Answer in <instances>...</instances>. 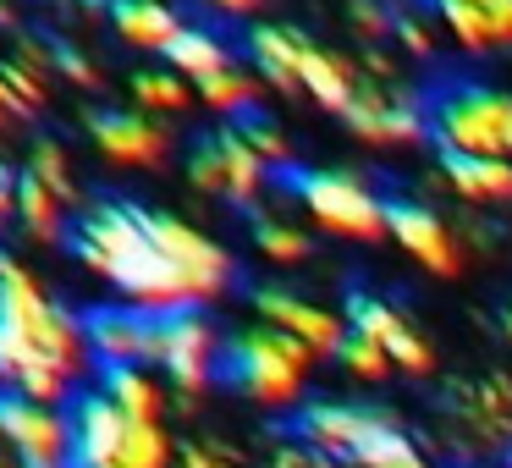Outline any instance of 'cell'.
Returning a JSON list of instances; mask_svg holds the SVG:
<instances>
[{"label":"cell","mask_w":512,"mask_h":468,"mask_svg":"<svg viewBox=\"0 0 512 468\" xmlns=\"http://www.w3.org/2000/svg\"><path fill=\"white\" fill-rule=\"evenodd\" d=\"M237 127H243V138L254 144V155L265 160L270 171H292V138L281 133L270 116H248V122H237Z\"/></svg>","instance_id":"obj_31"},{"label":"cell","mask_w":512,"mask_h":468,"mask_svg":"<svg viewBox=\"0 0 512 468\" xmlns=\"http://www.w3.org/2000/svg\"><path fill=\"white\" fill-rule=\"evenodd\" d=\"M193 94H199V105H204V111H215L221 122H248V116H259V100L270 94V83L259 78L248 61H232L226 72L193 83Z\"/></svg>","instance_id":"obj_20"},{"label":"cell","mask_w":512,"mask_h":468,"mask_svg":"<svg viewBox=\"0 0 512 468\" xmlns=\"http://www.w3.org/2000/svg\"><path fill=\"white\" fill-rule=\"evenodd\" d=\"M353 468H441V463H435V457L424 452V446L386 413V419H380V430L364 441V452H358Z\"/></svg>","instance_id":"obj_24"},{"label":"cell","mask_w":512,"mask_h":468,"mask_svg":"<svg viewBox=\"0 0 512 468\" xmlns=\"http://www.w3.org/2000/svg\"><path fill=\"white\" fill-rule=\"evenodd\" d=\"M254 248L270 265H303L314 254V237L298 221H287V215H254Z\"/></svg>","instance_id":"obj_26"},{"label":"cell","mask_w":512,"mask_h":468,"mask_svg":"<svg viewBox=\"0 0 512 468\" xmlns=\"http://www.w3.org/2000/svg\"><path fill=\"white\" fill-rule=\"evenodd\" d=\"M50 61H56V72L67 83H78V89H100V67H94L89 56H83V50H72V45H50Z\"/></svg>","instance_id":"obj_33"},{"label":"cell","mask_w":512,"mask_h":468,"mask_svg":"<svg viewBox=\"0 0 512 468\" xmlns=\"http://www.w3.org/2000/svg\"><path fill=\"white\" fill-rule=\"evenodd\" d=\"M204 6H210V12H221V17H254L265 0H204Z\"/></svg>","instance_id":"obj_36"},{"label":"cell","mask_w":512,"mask_h":468,"mask_svg":"<svg viewBox=\"0 0 512 468\" xmlns=\"http://www.w3.org/2000/svg\"><path fill=\"white\" fill-rule=\"evenodd\" d=\"M270 468H336V463H325L320 452H309V446H303L298 435H292V441H281V446H276Z\"/></svg>","instance_id":"obj_35"},{"label":"cell","mask_w":512,"mask_h":468,"mask_svg":"<svg viewBox=\"0 0 512 468\" xmlns=\"http://www.w3.org/2000/svg\"><path fill=\"white\" fill-rule=\"evenodd\" d=\"M0 468H23V463H17V457H6V452H0Z\"/></svg>","instance_id":"obj_40"},{"label":"cell","mask_w":512,"mask_h":468,"mask_svg":"<svg viewBox=\"0 0 512 468\" xmlns=\"http://www.w3.org/2000/svg\"><path fill=\"white\" fill-rule=\"evenodd\" d=\"M100 391L127 413V419H144V424H166L171 408V386L144 364H127V369H100Z\"/></svg>","instance_id":"obj_21"},{"label":"cell","mask_w":512,"mask_h":468,"mask_svg":"<svg viewBox=\"0 0 512 468\" xmlns=\"http://www.w3.org/2000/svg\"><path fill=\"white\" fill-rule=\"evenodd\" d=\"M320 358L309 353L303 342L270 331V325H248V331H232L226 336V358H221V380L248 397L254 408H298L309 397V375Z\"/></svg>","instance_id":"obj_3"},{"label":"cell","mask_w":512,"mask_h":468,"mask_svg":"<svg viewBox=\"0 0 512 468\" xmlns=\"http://www.w3.org/2000/svg\"><path fill=\"white\" fill-rule=\"evenodd\" d=\"M0 28H17V12L6 6V0H0Z\"/></svg>","instance_id":"obj_38"},{"label":"cell","mask_w":512,"mask_h":468,"mask_svg":"<svg viewBox=\"0 0 512 468\" xmlns=\"http://www.w3.org/2000/svg\"><path fill=\"white\" fill-rule=\"evenodd\" d=\"M342 12H347V28H353L364 45L397 39V17H402L397 0H342Z\"/></svg>","instance_id":"obj_28"},{"label":"cell","mask_w":512,"mask_h":468,"mask_svg":"<svg viewBox=\"0 0 512 468\" xmlns=\"http://www.w3.org/2000/svg\"><path fill=\"white\" fill-rule=\"evenodd\" d=\"M435 188L452 193L457 204L490 215L512 210V166L507 160H468V155H441L435 166Z\"/></svg>","instance_id":"obj_18"},{"label":"cell","mask_w":512,"mask_h":468,"mask_svg":"<svg viewBox=\"0 0 512 468\" xmlns=\"http://www.w3.org/2000/svg\"><path fill=\"white\" fill-rule=\"evenodd\" d=\"M28 171H34L39 182H45L50 193H61V199L78 210V182H72V166H67V149L56 144V138H34V149H28Z\"/></svg>","instance_id":"obj_29"},{"label":"cell","mask_w":512,"mask_h":468,"mask_svg":"<svg viewBox=\"0 0 512 468\" xmlns=\"http://www.w3.org/2000/svg\"><path fill=\"white\" fill-rule=\"evenodd\" d=\"M391 243L413 259L419 270L452 281L468 270V237L430 204H391Z\"/></svg>","instance_id":"obj_13"},{"label":"cell","mask_w":512,"mask_h":468,"mask_svg":"<svg viewBox=\"0 0 512 468\" xmlns=\"http://www.w3.org/2000/svg\"><path fill=\"white\" fill-rule=\"evenodd\" d=\"M243 56L270 89L303 94L331 116H347V105L364 89L358 56H342V50L320 45V39H309L303 28H287V23H254L243 39Z\"/></svg>","instance_id":"obj_2"},{"label":"cell","mask_w":512,"mask_h":468,"mask_svg":"<svg viewBox=\"0 0 512 468\" xmlns=\"http://www.w3.org/2000/svg\"><path fill=\"white\" fill-rule=\"evenodd\" d=\"M441 45H446V34H441V23L430 17V6H424V12H402L397 17V50L408 61H430Z\"/></svg>","instance_id":"obj_30"},{"label":"cell","mask_w":512,"mask_h":468,"mask_svg":"<svg viewBox=\"0 0 512 468\" xmlns=\"http://www.w3.org/2000/svg\"><path fill=\"white\" fill-rule=\"evenodd\" d=\"M254 314H259V325L303 342L314 358H336L347 342V331H353L347 314H336L331 303H320V298H303V292H292V287H259Z\"/></svg>","instance_id":"obj_12"},{"label":"cell","mask_w":512,"mask_h":468,"mask_svg":"<svg viewBox=\"0 0 512 468\" xmlns=\"http://www.w3.org/2000/svg\"><path fill=\"white\" fill-rule=\"evenodd\" d=\"M501 331H507V342H512V298H507V309H501Z\"/></svg>","instance_id":"obj_39"},{"label":"cell","mask_w":512,"mask_h":468,"mask_svg":"<svg viewBox=\"0 0 512 468\" xmlns=\"http://www.w3.org/2000/svg\"><path fill=\"white\" fill-rule=\"evenodd\" d=\"M336 364H342L347 380H358V386H386L397 369H391V358L380 353V342H369L364 331H347L342 353H336Z\"/></svg>","instance_id":"obj_27"},{"label":"cell","mask_w":512,"mask_h":468,"mask_svg":"<svg viewBox=\"0 0 512 468\" xmlns=\"http://www.w3.org/2000/svg\"><path fill=\"white\" fill-rule=\"evenodd\" d=\"M446 419L468 457H512V375H468L446 386Z\"/></svg>","instance_id":"obj_8"},{"label":"cell","mask_w":512,"mask_h":468,"mask_svg":"<svg viewBox=\"0 0 512 468\" xmlns=\"http://www.w3.org/2000/svg\"><path fill=\"white\" fill-rule=\"evenodd\" d=\"M358 72H364V83L402 89V72H408V61H402L397 50H386V45H364V50H358Z\"/></svg>","instance_id":"obj_32"},{"label":"cell","mask_w":512,"mask_h":468,"mask_svg":"<svg viewBox=\"0 0 512 468\" xmlns=\"http://www.w3.org/2000/svg\"><path fill=\"white\" fill-rule=\"evenodd\" d=\"M89 138L105 160L116 166H138V171H155L166 166L171 155V127L155 122L144 111H94L89 116Z\"/></svg>","instance_id":"obj_17"},{"label":"cell","mask_w":512,"mask_h":468,"mask_svg":"<svg viewBox=\"0 0 512 468\" xmlns=\"http://www.w3.org/2000/svg\"><path fill=\"white\" fill-rule=\"evenodd\" d=\"M380 419H386V413L364 408V402H309V408L298 413V430L292 435H298L309 452H320L325 463L353 468L358 452H364V441L380 430Z\"/></svg>","instance_id":"obj_14"},{"label":"cell","mask_w":512,"mask_h":468,"mask_svg":"<svg viewBox=\"0 0 512 468\" xmlns=\"http://www.w3.org/2000/svg\"><path fill=\"white\" fill-rule=\"evenodd\" d=\"M0 133H6V116H0Z\"/></svg>","instance_id":"obj_41"},{"label":"cell","mask_w":512,"mask_h":468,"mask_svg":"<svg viewBox=\"0 0 512 468\" xmlns=\"http://www.w3.org/2000/svg\"><path fill=\"white\" fill-rule=\"evenodd\" d=\"M342 122L369 149H413L430 138V105H419L402 89H386V83H364Z\"/></svg>","instance_id":"obj_10"},{"label":"cell","mask_w":512,"mask_h":468,"mask_svg":"<svg viewBox=\"0 0 512 468\" xmlns=\"http://www.w3.org/2000/svg\"><path fill=\"white\" fill-rule=\"evenodd\" d=\"M67 215H72V204L61 199V193H50L28 166L17 171V221H23L39 243H61V237H67Z\"/></svg>","instance_id":"obj_22"},{"label":"cell","mask_w":512,"mask_h":468,"mask_svg":"<svg viewBox=\"0 0 512 468\" xmlns=\"http://www.w3.org/2000/svg\"><path fill=\"white\" fill-rule=\"evenodd\" d=\"M270 177H276V171L254 155V144L243 138V127H237V122H221L215 133H204L199 144L188 149V182L204 193V199L254 210V204L265 199Z\"/></svg>","instance_id":"obj_7"},{"label":"cell","mask_w":512,"mask_h":468,"mask_svg":"<svg viewBox=\"0 0 512 468\" xmlns=\"http://www.w3.org/2000/svg\"><path fill=\"white\" fill-rule=\"evenodd\" d=\"M105 17H111L116 39L133 50H155V56H166L171 45L182 39V12H171L166 0H111L105 6Z\"/></svg>","instance_id":"obj_19"},{"label":"cell","mask_w":512,"mask_h":468,"mask_svg":"<svg viewBox=\"0 0 512 468\" xmlns=\"http://www.w3.org/2000/svg\"><path fill=\"white\" fill-rule=\"evenodd\" d=\"M221 358H226V331L204 309H182L155 320V364L149 369L171 386L177 408H193L221 380Z\"/></svg>","instance_id":"obj_6"},{"label":"cell","mask_w":512,"mask_h":468,"mask_svg":"<svg viewBox=\"0 0 512 468\" xmlns=\"http://www.w3.org/2000/svg\"><path fill=\"white\" fill-rule=\"evenodd\" d=\"M0 441L23 468H72V419L67 408L0 391Z\"/></svg>","instance_id":"obj_9"},{"label":"cell","mask_w":512,"mask_h":468,"mask_svg":"<svg viewBox=\"0 0 512 468\" xmlns=\"http://www.w3.org/2000/svg\"><path fill=\"white\" fill-rule=\"evenodd\" d=\"M232 61H237V56H232V45H226L221 34H210V28H193V23L182 28V39L166 50V67H171V72H182L188 83L215 78V72H226Z\"/></svg>","instance_id":"obj_23"},{"label":"cell","mask_w":512,"mask_h":468,"mask_svg":"<svg viewBox=\"0 0 512 468\" xmlns=\"http://www.w3.org/2000/svg\"><path fill=\"white\" fill-rule=\"evenodd\" d=\"M89 331V353L100 369H127V364H155V314L133 309V303H105V309L83 314Z\"/></svg>","instance_id":"obj_16"},{"label":"cell","mask_w":512,"mask_h":468,"mask_svg":"<svg viewBox=\"0 0 512 468\" xmlns=\"http://www.w3.org/2000/svg\"><path fill=\"white\" fill-rule=\"evenodd\" d=\"M177 468H243V463H237V452L221 441H188L177 452Z\"/></svg>","instance_id":"obj_34"},{"label":"cell","mask_w":512,"mask_h":468,"mask_svg":"<svg viewBox=\"0 0 512 468\" xmlns=\"http://www.w3.org/2000/svg\"><path fill=\"white\" fill-rule=\"evenodd\" d=\"M347 325L364 331L369 342H380V353L391 358V369L408 380H424L435 369V342L424 336V325L413 320L408 309H397L391 298H375V292H358L347 303Z\"/></svg>","instance_id":"obj_11"},{"label":"cell","mask_w":512,"mask_h":468,"mask_svg":"<svg viewBox=\"0 0 512 468\" xmlns=\"http://www.w3.org/2000/svg\"><path fill=\"white\" fill-rule=\"evenodd\" d=\"M89 364L83 314L56 303L23 259L0 248V391L67 408L83 391Z\"/></svg>","instance_id":"obj_1"},{"label":"cell","mask_w":512,"mask_h":468,"mask_svg":"<svg viewBox=\"0 0 512 468\" xmlns=\"http://www.w3.org/2000/svg\"><path fill=\"white\" fill-rule=\"evenodd\" d=\"M292 199L303 204L309 226L336 243H380L391 237V204L353 171H287Z\"/></svg>","instance_id":"obj_5"},{"label":"cell","mask_w":512,"mask_h":468,"mask_svg":"<svg viewBox=\"0 0 512 468\" xmlns=\"http://www.w3.org/2000/svg\"><path fill=\"white\" fill-rule=\"evenodd\" d=\"M133 100L144 116H182L188 105H199V94L182 72L155 67V72H133Z\"/></svg>","instance_id":"obj_25"},{"label":"cell","mask_w":512,"mask_h":468,"mask_svg":"<svg viewBox=\"0 0 512 468\" xmlns=\"http://www.w3.org/2000/svg\"><path fill=\"white\" fill-rule=\"evenodd\" d=\"M463 56H512V0H424Z\"/></svg>","instance_id":"obj_15"},{"label":"cell","mask_w":512,"mask_h":468,"mask_svg":"<svg viewBox=\"0 0 512 468\" xmlns=\"http://www.w3.org/2000/svg\"><path fill=\"white\" fill-rule=\"evenodd\" d=\"M430 144L441 155L507 160L512 166V89L507 83H446L430 100Z\"/></svg>","instance_id":"obj_4"},{"label":"cell","mask_w":512,"mask_h":468,"mask_svg":"<svg viewBox=\"0 0 512 468\" xmlns=\"http://www.w3.org/2000/svg\"><path fill=\"white\" fill-rule=\"evenodd\" d=\"M6 215H17V171L0 166V221H6Z\"/></svg>","instance_id":"obj_37"}]
</instances>
